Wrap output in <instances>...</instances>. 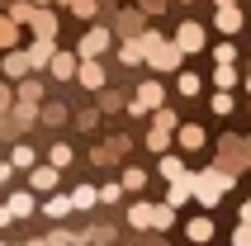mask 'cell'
Here are the masks:
<instances>
[{
  "label": "cell",
  "instance_id": "ba28073f",
  "mask_svg": "<svg viewBox=\"0 0 251 246\" xmlns=\"http://www.w3.org/2000/svg\"><path fill=\"white\" fill-rule=\"evenodd\" d=\"M28 52H19V48H14V52H5V76H10V81H28Z\"/></svg>",
  "mask_w": 251,
  "mask_h": 246
},
{
  "label": "cell",
  "instance_id": "603a6c76",
  "mask_svg": "<svg viewBox=\"0 0 251 246\" xmlns=\"http://www.w3.org/2000/svg\"><path fill=\"white\" fill-rule=\"evenodd\" d=\"M119 28H124L128 38H142V14H138V10H124V19H119Z\"/></svg>",
  "mask_w": 251,
  "mask_h": 246
},
{
  "label": "cell",
  "instance_id": "e575fe53",
  "mask_svg": "<svg viewBox=\"0 0 251 246\" xmlns=\"http://www.w3.org/2000/svg\"><path fill=\"white\" fill-rule=\"evenodd\" d=\"M119 194H124V185H100V204H114Z\"/></svg>",
  "mask_w": 251,
  "mask_h": 246
},
{
  "label": "cell",
  "instance_id": "7bdbcfd3",
  "mask_svg": "<svg viewBox=\"0 0 251 246\" xmlns=\"http://www.w3.org/2000/svg\"><path fill=\"white\" fill-rule=\"evenodd\" d=\"M28 246H48V242H28Z\"/></svg>",
  "mask_w": 251,
  "mask_h": 246
},
{
  "label": "cell",
  "instance_id": "f1b7e54d",
  "mask_svg": "<svg viewBox=\"0 0 251 246\" xmlns=\"http://www.w3.org/2000/svg\"><path fill=\"white\" fill-rule=\"evenodd\" d=\"M161 175H166V180H180V175H185V166L176 161V156H161Z\"/></svg>",
  "mask_w": 251,
  "mask_h": 246
},
{
  "label": "cell",
  "instance_id": "cb8c5ba5",
  "mask_svg": "<svg viewBox=\"0 0 251 246\" xmlns=\"http://www.w3.org/2000/svg\"><path fill=\"white\" fill-rule=\"evenodd\" d=\"M190 237H195L199 246H204V242H213V218H195V222H190Z\"/></svg>",
  "mask_w": 251,
  "mask_h": 246
},
{
  "label": "cell",
  "instance_id": "484cf974",
  "mask_svg": "<svg viewBox=\"0 0 251 246\" xmlns=\"http://www.w3.org/2000/svg\"><path fill=\"white\" fill-rule=\"evenodd\" d=\"M38 119L57 128V123H67V104H43V114H38Z\"/></svg>",
  "mask_w": 251,
  "mask_h": 246
},
{
  "label": "cell",
  "instance_id": "8d00e7d4",
  "mask_svg": "<svg viewBox=\"0 0 251 246\" xmlns=\"http://www.w3.org/2000/svg\"><path fill=\"white\" fill-rule=\"evenodd\" d=\"M171 128H176V114L161 109V114H156V133H171Z\"/></svg>",
  "mask_w": 251,
  "mask_h": 246
},
{
  "label": "cell",
  "instance_id": "d590c367",
  "mask_svg": "<svg viewBox=\"0 0 251 246\" xmlns=\"http://www.w3.org/2000/svg\"><path fill=\"white\" fill-rule=\"evenodd\" d=\"M71 10L81 14V19H90V14H95V0H71Z\"/></svg>",
  "mask_w": 251,
  "mask_h": 246
},
{
  "label": "cell",
  "instance_id": "7402d4cb",
  "mask_svg": "<svg viewBox=\"0 0 251 246\" xmlns=\"http://www.w3.org/2000/svg\"><path fill=\"white\" fill-rule=\"evenodd\" d=\"M48 166H57V171L71 166V147H67V142H52V147H48Z\"/></svg>",
  "mask_w": 251,
  "mask_h": 246
},
{
  "label": "cell",
  "instance_id": "4dcf8cb0",
  "mask_svg": "<svg viewBox=\"0 0 251 246\" xmlns=\"http://www.w3.org/2000/svg\"><path fill=\"white\" fill-rule=\"evenodd\" d=\"M180 95H199V76L195 71H180Z\"/></svg>",
  "mask_w": 251,
  "mask_h": 246
},
{
  "label": "cell",
  "instance_id": "1f68e13d",
  "mask_svg": "<svg viewBox=\"0 0 251 246\" xmlns=\"http://www.w3.org/2000/svg\"><path fill=\"white\" fill-rule=\"evenodd\" d=\"M14 109V90H10V85H5V81H0V119H5V114H10Z\"/></svg>",
  "mask_w": 251,
  "mask_h": 246
},
{
  "label": "cell",
  "instance_id": "60d3db41",
  "mask_svg": "<svg viewBox=\"0 0 251 246\" xmlns=\"http://www.w3.org/2000/svg\"><path fill=\"white\" fill-rule=\"evenodd\" d=\"M33 5H38V10H48V5H52V0H33Z\"/></svg>",
  "mask_w": 251,
  "mask_h": 246
},
{
  "label": "cell",
  "instance_id": "3957f363",
  "mask_svg": "<svg viewBox=\"0 0 251 246\" xmlns=\"http://www.w3.org/2000/svg\"><path fill=\"white\" fill-rule=\"evenodd\" d=\"M109 28H85V38H81V48H76V57H81V62H100V52H104V48H109Z\"/></svg>",
  "mask_w": 251,
  "mask_h": 246
},
{
  "label": "cell",
  "instance_id": "52a82bcc",
  "mask_svg": "<svg viewBox=\"0 0 251 246\" xmlns=\"http://www.w3.org/2000/svg\"><path fill=\"white\" fill-rule=\"evenodd\" d=\"M176 48H180V52H199V48H204V28H199V24H180Z\"/></svg>",
  "mask_w": 251,
  "mask_h": 246
},
{
  "label": "cell",
  "instance_id": "d4e9b609",
  "mask_svg": "<svg viewBox=\"0 0 251 246\" xmlns=\"http://www.w3.org/2000/svg\"><path fill=\"white\" fill-rule=\"evenodd\" d=\"M81 242V232H67V227H52L48 232V246H76Z\"/></svg>",
  "mask_w": 251,
  "mask_h": 246
},
{
  "label": "cell",
  "instance_id": "e0dca14e",
  "mask_svg": "<svg viewBox=\"0 0 251 246\" xmlns=\"http://www.w3.org/2000/svg\"><path fill=\"white\" fill-rule=\"evenodd\" d=\"M119 62H124V67H138V62H147V52H142V38H128L124 48H119Z\"/></svg>",
  "mask_w": 251,
  "mask_h": 246
},
{
  "label": "cell",
  "instance_id": "d6a6232c",
  "mask_svg": "<svg viewBox=\"0 0 251 246\" xmlns=\"http://www.w3.org/2000/svg\"><path fill=\"white\" fill-rule=\"evenodd\" d=\"M180 142L185 147H199V142H204V128H180Z\"/></svg>",
  "mask_w": 251,
  "mask_h": 246
},
{
  "label": "cell",
  "instance_id": "9a60e30c",
  "mask_svg": "<svg viewBox=\"0 0 251 246\" xmlns=\"http://www.w3.org/2000/svg\"><path fill=\"white\" fill-rule=\"evenodd\" d=\"M14 43H19V24L10 14H0V52H14Z\"/></svg>",
  "mask_w": 251,
  "mask_h": 246
},
{
  "label": "cell",
  "instance_id": "277c9868",
  "mask_svg": "<svg viewBox=\"0 0 251 246\" xmlns=\"http://www.w3.org/2000/svg\"><path fill=\"white\" fill-rule=\"evenodd\" d=\"M24 52H28V67L43 71V67H52V57H57V38H33Z\"/></svg>",
  "mask_w": 251,
  "mask_h": 246
},
{
  "label": "cell",
  "instance_id": "ab89813d",
  "mask_svg": "<svg viewBox=\"0 0 251 246\" xmlns=\"http://www.w3.org/2000/svg\"><path fill=\"white\" fill-rule=\"evenodd\" d=\"M213 5H218V10H232V5H237V0H213Z\"/></svg>",
  "mask_w": 251,
  "mask_h": 246
},
{
  "label": "cell",
  "instance_id": "5b68a950",
  "mask_svg": "<svg viewBox=\"0 0 251 246\" xmlns=\"http://www.w3.org/2000/svg\"><path fill=\"white\" fill-rule=\"evenodd\" d=\"M48 71H52L57 81H76V71H81V57H76V52H57Z\"/></svg>",
  "mask_w": 251,
  "mask_h": 246
},
{
  "label": "cell",
  "instance_id": "f35d334b",
  "mask_svg": "<svg viewBox=\"0 0 251 246\" xmlns=\"http://www.w3.org/2000/svg\"><path fill=\"white\" fill-rule=\"evenodd\" d=\"M10 175H14V166H10V161H0V185H10Z\"/></svg>",
  "mask_w": 251,
  "mask_h": 246
},
{
  "label": "cell",
  "instance_id": "b9f144b4",
  "mask_svg": "<svg viewBox=\"0 0 251 246\" xmlns=\"http://www.w3.org/2000/svg\"><path fill=\"white\" fill-rule=\"evenodd\" d=\"M242 218H247V222H251V204H247V208H242Z\"/></svg>",
  "mask_w": 251,
  "mask_h": 246
},
{
  "label": "cell",
  "instance_id": "7a4b0ae2",
  "mask_svg": "<svg viewBox=\"0 0 251 246\" xmlns=\"http://www.w3.org/2000/svg\"><path fill=\"white\" fill-rule=\"evenodd\" d=\"M223 190H227V175H223V171H204V175H199V190H195V199H199L204 208H213L218 199H223Z\"/></svg>",
  "mask_w": 251,
  "mask_h": 246
},
{
  "label": "cell",
  "instance_id": "4fadbf2b",
  "mask_svg": "<svg viewBox=\"0 0 251 246\" xmlns=\"http://www.w3.org/2000/svg\"><path fill=\"white\" fill-rule=\"evenodd\" d=\"M5 208H10L14 218H28V213H33L38 204H33V194H28V190H14V194H10V204H5Z\"/></svg>",
  "mask_w": 251,
  "mask_h": 246
},
{
  "label": "cell",
  "instance_id": "44dd1931",
  "mask_svg": "<svg viewBox=\"0 0 251 246\" xmlns=\"http://www.w3.org/2000/svg\"><path fill=\"white\" fill-rule=\"evenodd\" d=\"M14 99H24V104H38L43 99V85L28 76V81H19V90H14Z\"/></svg>",
  "mask_w": 251,
  "mask_h": 246
},
{
  "label": "cell",
  "instance_id": "9c48e42d",
  "mask_svg": "<svg viewBox=\"0 0 251 246\" xmlns=\"http://www.w3.org/2000/svg\"><path fill=\"white\" fill-rule=\"evenodd\" d=\"M128 222H133V227H161V208H152V204H133Z\"/></svg>",
  "mask_w": 251,
  "mask_h": 246
},
{
  "label": "cell",
  "instance_id": "f546056e",
  "mask_svg": "<svg viewBox=\"0 0 251 246\" xmlns=\"http://www.w3.org/2000/svg\"><path fill=\"white\" fill-rule=\"evenodd\" d=\"M213 57H218V67H232V57H237V48H232V43H218V48H213Z\"/></svg>",
  "mask_w": 251,
  "mask_h": 246
},
{
  "label": "cell",
  "instance_id": "ffe728a7",
  "mask_svg": "<svg viewBox=\"0 0 251 246\" xmlns=\"http://www.w3.org/2000/svg\"><path fill=\"white\" fill-rule=\"evenodd\" d=\"M95 199H100L95 185H76V190H71V204L76 208H95Z\"/></svg>",
  "mask_w": 251,
  "mask_h": 246
},
{
  "label": "cell",
  "instance_id": "836d02e7",
  "mask_svg": "<svg viewBox=\"0 0 251 246\" xmlns=\"http://www.w3.org/2000/svg\"><path fill=\"white\" fill-rule=\"evenodd\" d=\"M232 246H251V222L247 218H242V227L232 232Z\"/></svg>",
  "mask_w": 251,
  "mask_h": 246
},
{
  "label": "cell",
  "instance_id": "83f0119b",
  "mask_svg": "<svg viewBox=\"0 0 251 246\" xmlns=\"http://www.w3.org/2000/svg\"><path fill=\"white\" fill-rule=\"evenodd\" d=\"M142 185H147V175H142L138 166H128L124 171V190H142Z\"/></svg>",
  "mask_w": 251,
  "mask_h": 246
},
{
  "label": "cell",
  "instance_id": "4316f807",
  "mask_svg": "<svg viewBox=\"0 0 251 246\" xmlns=\"http://www.w3.org/2000/svg\"><path fill=\"white\" fill-rule=\"evenodd\" d=\"M213 85H218V90L237 85V71H232V67H218V71H213Z\"/></svg>",
  "mask_w": 251,
  "mask_h": 246
},
{
  "label": "cell",
  "instance_id": "ac0fdd59",
  "mask_svg": "<svg viewBox=\"0 0 251 246\" xmlns=\"http://www.w3.org/2000/svg\"><path fill=\"white\" fill-rule=\"evenodd\" d=\"M14 19V24H33V14H38V5H33V0H14L10 10H5Z\"/></svg>",
  "mask_w": 251,
  "mask_h": 246
},
{
  "label": "cell",
  "instance_id": "2e32d148",
  "mask_svg": "<svg viewBox=\"0 0 251 246\" xmlns=\"http://www.w3.org/2000/svg\"><path fill=\"white\" fill-rule=\"evenodd\" d=\"M71 208H76V204H71V194H52V199H48V204H43V213H48V218H67V213H71Z\"/></svg>",
  "mask_w": 251,
  "mask_h": 246
},
{
  "label": "cell",
  "instance_id": "7c38bea8",
  "mask_svg": "<svg viewBox=\"0 0 251 246\" xmlns=\"http://www.w3.org/2000/svg\"><path fill=\"white\" fill-rule=\"evenodd\" d=\"M10 166H14V171H33V166H38V151H33V147H24V142H14Z\"/></svg>",
  "mask_w": 251,
  "mask_h": 246
},
{
  "label": "cell",
  "instance_id": "d6986e66",
  "mask_svg": "<svg viewBox=\"0 0 251 246\" xmlns=\"http://www.w3.org/2000/svg\"><path fill=\"white\" fill-rule=\"evenodd\" d=\"M213 24L223 28V33H242V10H237V5H232V10H218V19H213Z\"/></svg>",
  "mask_w": 251,
  "mask_h": 246
},
{
  "label": "cell",
  "instance_id": "5bb4252c",
  "mask_svg": "<svg viewBox=\"0 0 251 246\" xmlns=\"http://www.w3.org/2000/svg\"><path fill=\"white\" fill-rule=\"evenodd\" d=\"M28 185H33V190H52L57 185V166H33V171H28Z\"/></svg>",
  "mask_w": 251,
  "mask_h": 246
},
{
  "label": "cell",
  "instance_id": "30bf717a",
  "mask_svg": "<svg viewBox=\"0 0 251 246\" xmlns=\"http://www.w3.org/2000/svg\"><path fill=\"white\" fill-rule=\"evenodd\" d=\"M28 28H33V38H57V14L52 10H38Z\"/></svg>",
  "mask_w": 251,
  "mask_h": 246
},
{
  "label": "cell",
  "instance_id": "8992f818",
  "mask_svg": "<svg viewBox=\"0 0 251 246\" xmlns=\"http://www.w3.org/2000/svg\"><path fill=\"white\" fill-rule=\"evenodd\" d=\"M147 109H161V85L156 81H147L138 90V99H133V114H147Z\"/></svg>",
  "mask_w": 251,
  "mask_h": 246
},
{
  "label": "cell",
  "instance_id": "8fae6325",
  "mask_svg": "<svg viewBox=\"0 0 251 246\" xmlns=\"http://www.w3.org/2000/svg\"><path fill=\"white\" fill-rule=\"evenodd\" d=\"M76 81H81L85 90H100V85H104V67H100V62H81V71H76Z\"/></svg>",
  "mask_w": 251,
  "mask_h": 246
},
{
  "label": "cell",
  "instance_id": "ee69618b",
  "mask_svg": "<svg viewBox=\"0 0 251 246\" xmlns=\"http://www.w3.org/2000/svg\"><path fill=\"white\" fill-rule=\"evenodd\" d=\"M247 90H251V85H247Z\"/></svg>",
  "mask_w": 251,
  "mask_h": 246
},
{
  "label": "cell",
  "instance_id": "6da1fadb",
  "mask_svg": "<svg viewBox=\"0 0 251 246\" xmlns=\"http://www.w3.org/2000/svg\"><path fill=\"white\" fill-rule=\"evenodd\" d=\"M142 52H147V62H152L156 71H176V67H180V57H185L176 43H166L161 33H152V28L142 33Z\"/></svg>",
  "mask_w": 251,
  "mask_h": 246
},
{
  "label": "cell",
  "instance_id": "74e56055",
  "mask_svg": "<svg viewBox=\"0 0 251 246\" xmlns=\"http://www.w3.org/2000/svg\"><path fill=\"white\" fill-rule=\"evenodd\" d=\"M232 109V95H213V114H227Z\"/></svg>",
  "mask_w": 251,
  "mask_h": 246
}]
</instances>
